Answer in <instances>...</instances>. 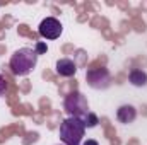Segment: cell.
<instances>
[{
	"label": "cell",
	"mask_w": 147,
	"mask_h": 145,
	"mask_svg": "<svg viewBox=\"0 0 147 145\" xmlns=\"http://www.w3.org/2000/svg\"><path fill=\"white\" fill-rule=\"evenodd\" d=\"M38 63V53L31 48H19L17 51H14V55L10 56L9 67L14 75L17 77H24L28 73L34 70Z\"/></svg>",
	"instance_id": "cell-1"
},
{
	"label": "cell",
	"mask_w": 147,
	"mask_h": 145,
	"mask_svg": "<svg viewBox=\"0 0 147 145\" xmlns=\"http://www.w3.org/2000/svg\"><path fill=\"white\" fill-rule=\"evenodd\" d=\"M86 133V126L80 118L69 116L60 125V140L63 145H80Z\"/></svg>",
	"instance_id": "cell-2"
},
{
	"label": "cell",
	"mask_w": 147,
	"mask_h": 145,
	"mask_svg": "<svg viewBox=\"0 0 147 145\" xmlns=\"http://www.w3.org/2000/svg\"><path fill=\"white\" fill-rule=\"evenodd\" d=\"M63 109L67 111L69 116H74V118H82L89 113V104H87V99L82 92L79 91H72L65 101H63Z\"/></svg>",
	"instance_id": "cell-3"
},
{
	"label": "cell",
	"mask_w": 147,
	"mask_h": 145,
	"mask_svg": "<svg viewBox=\"0 0 147 145\" xmlns=\"http://www.w3.org/2000/svg\"><path fill=\"white\" fill-rule=\"evenodd\" d=\"M86 80H87L89 87H92L96 91H105L110 87L111 75L108 68H105V67H94L86 72Z\"/></svg>",
	"instance_id": "cell-4"
},
{
	"label": "cell",
	"mask_w": 147,
	"mask_h": 145,
	"mask_svg": "<svg viewBox=\"0 0 147 145\" xmlns=\"http://www.w3.org/2000/svg\"><path fill=\"white\" fill-rule=\"evenodd\" d=\"M38 31H39V36L45 38V39H57V38H60L63 28H62V24H60L58 19H55V17H46V19L41 21Z\"/></svg>",
	"instance_id": "cell-5"
},
{
	"label": "cell",
	"mask_w": 147,
	"mask_h": 145,
	"mask_svg": "<svg viewBox=\"0 0 147 145\" xmlns=\"http://www.w3.org/2000/svg\"><path fill=\"white\" fill-rule=\"evenodd\" d=\"M116 118H118L120 123L130 125L137 118V109L134 108L132 104H123V106H120V108L116 109Z\"/></svg>",
	"instance_id": "cell-6"
},
{
	"label": "cell",
	"mask_w": 147,
	"mask_h": 145,
	"mask_svg": "<svg viewBox=\"0 0 147 145\" xmlns=\"http://www.w3.org/2000/svg\"><path fill=\"white\" fill-rule=\"evenodd\" d=\"M57 73L60 77H74L75 72H77V65L74 63L70 58H60L57 62Z\"/></svg>",
	"instance_id": "cell-7"
},
{
	"label": "cell",
	"mask_w": 147,
	"mask_h": 145,
	"mask_svg": "<svg viewBox=\"0 0 147 145\" xmlns=\"http://www.w3.org/2000/svg\"><path fill=\"white\" fill-rule=\"evenodd\" d=\"M128 80H130V84L135 85V87H144V85H147V73L144 72V70L135 68V70L130 72Z\"/></svg>",
	"instance_id": "cell-8"
},
{
	"label": "cell",
	"mask_w": 147,
	"mask_h": 145,
	"mask_svg": "<svg viewBox=\"0 0 147 145\" xmlns=\"http://www.w3.org/2000/svg\"><path fill=\"white\" fill-rule=\"evenodd\" d=\"M80 119H82V123H84V126H86V128H94V126H96V125L99 123L98 116H96V114H94L92 111H89V113H87L86 116H82Z\"/></svg>",
	"instance_id": "cell-9"
},
{
	"label": "cell",
	"mask_w": 147,
	"mask_h": 145,
	"mask_svg": "<svg viewBox=\"0 0 147 145\" xmlns=\"http://www.w3.org/2000/svg\"><path fill=\"white\" fill-rule=\"evenodd\" d=\"M38 53V56L39 55H45L46 51H48V46H46V43H43V41H38L36 43V50H34Z\"/></svg>",
	"instance_id": "cell-10"
},
{
	"label": "cell",
	"mask_w": 147,
	"mask_h": 145,
	"mask_svg": "<svg viewBox=\"0 0 147 145\" xmlns=\"http://www.w3.org/2000/svg\"><path fill=\"white\" fill-rule=\"evenodd\" d=\"M7 87H9V82H7V79L0 73V96H3V94L7 92Z\"/></svg>",
	"instance_id": "cell-11"
},
{
	"label": "cell",
	"mask_w": 147,
	"mask_h": 145,
	"mask_svg": "<svg viewBox=\"0 0 147 145\" xmlns=\"http://www.w3.org/2000/svg\"><path fill=\"white\" fill-rule=\"evenodd\" d=\"M82 145H99V144H98L96 140H86V142H84Z\"/></svg>",
	"instance_id": "cell-12"
}]
</instances>
